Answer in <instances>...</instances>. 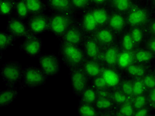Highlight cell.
Instances as JSON below:
<instances>
[{
  "label": "cell",
  "mask_w": 155,
  "mask_h": 116,
  "mask_svg": "<svg viewBox=\"0 0 155 116\" xmlns=\"http://www.w3.org/2000/svg\"><path fill=\"white\" fill-rule=\"evenodd\" d=\"M132 79L133 96L148 92L143 78H132Z\"/></svg>",
  "instance_id": "cell-37"
},
{
  "label": "cell",
  "mask_w": 155,
  "mask_h": 116,
  "mask_svg": "<svg viewBox=\"0 0 155 116\" xmlns=\"http://www.w3.org/2000/svg\"><path fill=\"white\" fill-rule=\"evenodd\" d=\"M133 40L137 47L144 46L148 37V34L144 26H135L129 27Z\"/></svg>",
  "instance_id": "cell-24"
},
{
  "label": "cell",
  "mask_w": 155,
  "mask_h": 116,
  "mask_svg": "<svg viewBox=\"0 0 155 116\" xmlns=\"http://www.w3.org/2000/svg\"><path fill=\"white\" fill-rule=\"evenodd\" d=\"M58 55L63 65L70 68L82 66L86 59V55L81 46L60 42Z\"/></svg>",
  "instance_id": "cell-1"
},
{
  "label": "cell",
  "mask_w": 155,
  "mask_h": 116,
  "mask_svg": "<svg viewBox=\"0 0 155 116\" xmlns=\"http://www.w3.org/2000/svg\"><path fill=\"white\" fill-rule=\"evenodd\" d=\"M31 15L47 12L46 0H24Z\"/></svg>",
  "instance_id": "cell-30"
},
{
  "label": "cell",
  "mask_w": 155,
  "mask_h": 116,
  "mask_svg": "<svg viewBox=\"0 0 155 116\" xmlns=\"http://www.w3.org/2000/svg\"><path fill=\"white\" fill-rule=\"evenodd\" d=\"M91 11L99 27L107 25L111 11L110 7L105 5H93L91 8Z\"/></svg>",
  "instance_id": "cell-21"
},
{
  "label": "cell",
  "mask_w": 155,
  "mask_h": 116,
  "mask_svg": "<svg viewBox=\"0 0 155 116\" xmlns=\"http://www.w3.org/2000/svg\"><path fill=\"white\" fill-rule=\"evenodd\" d=\"M148 105L153 109L154 112V108L155 107V87L154 88L148 91Z\"/></svg>",
  "instance_id": "cell-45"
},
{
  "label": "cell",
  "mask_w": 155,
  "mask_h": 116,
  "mask_svg": "<svg viewBox=\"0 0 155 116\" xmlns=\"http://www.w3.org/2000/svg\"><path fill=\"white\" fill-rule=\"evenodd\" d=\"M90 85L92 86L94 88H95L96 90L107 87L106 82H105V80L104 79L103 77H102L101 75L95 77L94 78L90 79Z\"/></svg>",
  "instance_id": "cell-42"
},
{
  "label": "cell",
  "mask_w": 155,
  "mask_h": 116,
  "mask_svg": "<svg viewBox=\"0 0 155 116\" xmlns=\"http://www.w3.org/2000/svg\"><path fill=\"white\" fill-rule=\"evenodd\" d=\"M79 102L95 104L98 96L97 90L91 86H89L78 97Z\"/></svg>",
  "instance_id": "cell-32"
},
{
  "label": "cell",
  "mask_w": 155,
  "mask_h": 116,
  "mask_svg": "<svg viewBox=\"0 0 155 116\" xmlns=\"http://www.w3.org/2000/svg\"><path fill=\"white\" fill-rule=\"evenodd\" d=\"M77 22V15L70 13H52L49 32L59 40L69 28Z\"/></svg>",
  "instance_id": "cell-4"
},
{
  "label": "cell",
  "mask_w": 155,
  "mask_h": 116,
  "mask_svg": "<svg viewBox=\"0 0 155 116\" xmlns=\"http://www.w3.org/2000/svg\"><path fill=\"white\" fill-rule=\"evenodd\" d=\"M30 31L34 35H40L49 31L50 15L43 13L31 15L26 22Z\"/></svg>",
  "instance_id": "cell-10"
},
{
  "label": "cell",
  "mask_w": 155,
  "mask_h": 116,
  "mask_svg": "<svg viewBox=\"0 0 155 116\" xmlns=\"http://www.w3.org/2000/svg\"><path fill=\"white\" fill-rule=\"evenodd\" d=\"M68 75L72 92L75 96L78 98L90 86V79L82 66L68 68Z\"/></svg>",
  "instance_id": "cell-6"
},
{
  "label": "cell",
  "mask_w": 155,
  "mask_h": 116,
  "mask_svg": "<svg viewBox=\"0 0 155 116\" xmlns=\"http://www.w3.org/2000/svg\"><path fill=\"white\" fill-rule=\"evenodd\" d=\"M135 62L144 64H154L155 55L144 46L137 47L133 51Z\"/></svg>",
  "instance_id": "cell-23"
},
{
  "label": "cell",
  "mask_w": 155,
  "mask_h": 116,
  "mask_svg": "<svg viewBox=\"0 0 155 116\" xmlns=\"http://www.w3.org/2000/svg\"><path fill=\"white\" fill-rule=\"evenodd\" d=\"M86 58L97 60L100 61L102 47L93 35H86L81 45Z\"/></svg>",
  "instance_id": "cell-12"
},
{
  "label": "cell",
  "mask_w": 155,
  "mask_h": 116,
  "mask_svg": "<svg viewBox=\"0 0 155 116\" xmlns=\"http://www.w3.org/2000/svg\"><path fill=\"white\" fill-rule=\"evenodd\" d=\"M116 116H135V109L131 102L117 105L115 109Z\"/></svg>",
  "instance_id": "cell-36"
},
{
  "label": "cell",
  "mask_w": 155,
  "mask_h": 116,
  "mask_svg": "<svg viewBox=\"0 0 155 116\" xmlns=\"http://www.w3.org/2000/svg\"><path fill=\"white\" fill-rule=\"evenodd\" d=\"M119 88L127 96H133V79L131 77L124 75L119 84Z\"/></svg>",
  "instance_id": "cell-39"
},
{
  "label": "cell",
  "mask_w": 155,
  "mask_h": 116,
  "mask_svg": "<svg viewBox=\"0 0 155 116\" xmlns=\"http://www.w3.org/2000/svg\"><path fill=\"white\" fill-rule=\"evenodd\" d=\"M144 27L147 30L148 36L155 37V16Z\"/></svg>",
  "instance_id": "cell-44"
},
{
  "label": "cell",
  "mask_w": 155,
  "mask_h": 116,
  "mask_svg": "<svg viewBox=\"0 0 155 116\" xmlns=\"http://www.w3.org/2000/svg\"><path fill=\"white\" fill-rule=\"evenodd\" d=\"M97 96L100 98H111V89L106 87L104 88L97 90Z\"/></svg>",
  "instance_id": "cell-46"
},
{
  "label": "cell",
  "mask_w": 155,
  "mask_h": 116,
  "mask_svg": "<svg viewBox=\"0 0 155 116\" xmlns=\"http://www.w3.org/2000/svg\"><path fill=\"white\" fill-rule=\"evenodd\" d=\"M148 3H149V4L151 6V8H152L155 11V0H149Z\"/></svg>",
  "instance_id": "cell-49"
},
{
  "label": "cell",
  "mask_w": 155,
  "mask_h": 116,
  "mask_svg": "<svg viewBox=\"0 0 155 116\" xmlns=\"http://www.w3.org/2000/svg\"><path fill=\"white\" fill-rule=\"evenodd\" d=\"M120 51L121 48L118 43L103 48L100 61L105 66H115L116 67Z\"/></svg>",
  "instance_id": "cell-17"
},
{
  "label": "cell",
  "mask_w": 155,
  "mask_h": 116,
  "mask_svg": "<svg viewBox=\"0 0 155 116\" xmlns=\"http://www.w3.org/2000/svg\"><path fill=\"white\" fill-rule=\"evenodd\" d=\"M38 66L43 70L48 78L57 76L61 70V61L54 54H41L37 58Z\"/></svg>",
  "instance_id": "cell-8"
},
{
  "label": "cell",
  "mask_w": 155,
  "mask_h": 116,
  "mask_svg": "<svg viewBox=\"0 0 155 116\" xmlns=\"http://www.w3.org/2000/svg\"><path fill=\"white\" fill-rule=\"evenodd\" d=\"M93 5H105L109 6L110 0H91Z\"/></svg>",
  "instance_id": "cell-48"
},
{
  "label": "cell",
  "mask_w": 155,
  "mask_h": 116,
  "mask_svg": "<svg viewBox=\"0 0 155 116\" xmlns=\"http://www.w3.org/2000/svg\"><path fill=\"white\" fill-rule=\"evenodd\" d=\"M94 105L99 111V115L102 112L114 110L117 108V105L111 98H98Z\"/></svg>",
  "instance_id": "cell-34"
},
{
  "label": "cell",
  "mask_w": 155,
  "mask_h": 116,
  "mask_svg": "<svg viewBox=\"0 0 155 116\" xmlns=\"http://www.w3.org/2000/svg\"><path fill=\"white\" fill-rule=\"evenodd\" d=\"M16 38L5 30H0V52H5L15 47Z\"/></svg>",
  "instance_id": "cell-28"
},
{
  "label": "cell",
  "mask_w": 155,
  "mask_h": 116,
  "mask_svg": "<svg viewBox=\"0 0 155 116\" xmlns=\"http://www.w3.org/2000/svg\"><path fill=\"white\" fill-rule=\"evenodd\" d=\"M154 64H144L134 62L125 70L124 74L131 78H143L150 70L154 68Z\"/></svg>",
  "instance_id": "cell-19"
},
{
  "label": "cell",
  "mask_w": 155,
  "mask_h": 116,
  "mask_svg": "<svg viewBox=\"0 0 155 116\" xmlns=\"http://www.w3.org/2000/svg\"><path fill=\"white\" fill-rule=\"evenodd\" d=\"M77 22L86 35H92L99 28L91 8L78 14Z\"/></svg>",
  "instance_id": "cell-11"
},
{
  "label": "cell",
  "mask_w": 155,
  "mask_h": 116,
  "mask_svg": "<svg viewBox=\"0 0 155 116\" xmlns=\"http://www.w3.org/2000/svg\"><path fill=\"white\" fill-rule=\"evenodd\" d=\"M154 114L153 109L149 105L143 106L135 110V116H150Z\"/></svg>",
  "instance_id": "cell-43"
},
{
  "label": "cell",
  "mask_w": 155,
  "mask_h": 116,
  "mask_svg": "<svg viewBox=\"0 0 155 116\" xmlns=\"http://www.w3.org/2000/svg\"><path fill=\"white\" fill-rule=\"evenodd\" d=\"M128 27L145 26L155 16V11L149 3H136L126 14Z\"/></svg>",
  "instance_id": "cell-3"
},
{
  "label": "cell",
  "mask_w": 155,
  "mask_h": 116,
  "mask_svg": "<svg viewBox=\"0 0 155 116\" xmlns=\"http://www.w3.org/2000/svg\"><path fill=\"white\" fill-rule=\"evenodd\" d=\"M144 46L149 48L155 55V37L148 36Z\"/></svg>",
  "instance_id": "cell-47"
},
{
  "label": "cell",
  "mask_w": 155,
  "mask_h": 116,
  "mask_svg": "<svg viewBox=\"0 0 155 116\" xmlns=\"http://www.w3.org/2000/svg\"><path fill=\"white\" fill-rule=\"evenodd\" d=\"M135 1L140 3H148L149 0H135Z\"/></svg>",
  "instance_id": "cell-50"
},
{
  "label": "cell",
  "mask_w": 155,
  "mask_h": 116,
  "mask_svg": "<svg viewBox=\"0 0 155 116\" xmlns=\"http://www.w3.org/2000/svg\"><path fill=\"white\" fill-rule=\"evenodd\" d=\"M92 35L103 48L117 43L118 35L107 26L99 27Z\"/></svg>",
  "instance_id": "cell-16"
},
{
  "label": "cell",
  "mask_w": 155,
  "mask_h": 116,
  "mask_svg": "<svg viewBox=\"0 0 155 116\" xmlns=\"http://www.w3.org/2000/svg\"><path fill=\"white\" fill-rule=\"evenodd\" d=\"M76 112L80 116H99V111L94 104L79 102Z\"/></svg>",
  "instance_id": "cell-31"
},
{
  "label": "cell",
  "mask_w": 155,
  "mask_h": 116,
  "mask_svg": "<svg viewBox=\"0 0 155 116\" xmlns=\"http://www.w3.org/2000/svg\"><path fill=\"white\" fill-rule=\"evenodd\" d=\"M134 62L135 59H134L133 51L121 50L118 56L116 67L124 73L125 70Z\"/></svg>",
  "instance_id": "cell-25"
},
{
  "label": "cell",
  "mask_w": 155,
  "mask_h": 116,
  "mask_svg": "<svg viewBox=\"0 0 155 116\" xmlns=\"http://www.w3.org/2000/svg\"><path fill=\"white\" fill-rule=\"evenodd\" d=\"M24 67L16 59H9L0 67V76L6 87H15L23 81Z\"/></svg>",
  "instance_id": "cell-2"
},
{
  "label": "cell",
  "mask_w": 155,
  "mask_h": 116,
  "mask_svg": "<svg viewBox=\"0 0 155 116\" xmlns=\"http://www.w3.org/2000/svg\"><path fill=\"white\" fill-rule=\"evenodd\" d=\"M154 114H155V107H154Z\"/></svg>",
  "instance_id": "cell-51"
},
{
  "label": "cell",
  "mask_w": 155,
  "mask_h": 116,
  "mask_svg": "<svg viewBox=\"0 0 155 116\" xmlns=\"http://www.w3.org/2000/svg\"><path fill=\"white\" fill-rule=\"evenodd\" d=\"M5 29L16 38V40L20 38H25L31 37L34 35L31 32L26 22L24 21L13 16L7 18L5 23Z\"/></svg>",
  "instance_id": "cell-7"
},
{
  "label": "cell",
  "mask_w": 155,
  "mask_h": 116,
  "mask_svg": "<svg viewBox=\"0 0 155 116\" xmlns=\"http://www.w3.org/2000/svg\"><path fill=\"white\" fill-rule=\"evenodd\" d=\"M132 104L135 110L148 105L147 93L134 96Z\"/></svg>",
  "instance_id": "cell-41"
},
{
  "label": "cell",
  "mask_w": 155,
  "mask_h": 116,
  "mask_svg": "<svg viewBox=\"0 0 155 116\" xmlns=\"http://www.w3.org/2000/svg\"><path fill=\"white\" fill-rule=\"evenodd\" d=\"M117 43L120 47L121 50L134 51L136 48L131 33L129 32V28L118 35Z\"/></svg>",
  "instance_id": "cell-27"
},
{
  "label": "cell",
  "mask_w": 155,
  "mask_h": 116,
  "mask_svg": "<svg viewBox=\"0 0 155 116\" xmlns=\"http://www.w3.org/2000/svg\"><path fill=\"white\" fill-rule=\"evenodd\" d=\"M119 35L129 28L126 14L111 10L107 25Z\"/></svg>",
  "instance_id": "cell-14"
},
{
  "label": "cell",
  "mask_w": 155,
  "mask_h": 116,
  "mask_svg": "<svg viewBox=\"0 0 155 116\" xmlns=\"http://www.w3.org/2000/svg\"><path fill=\"white\" fill-rule=\"evenodd\" d=\"M48 77L39 66L29 65L24 67L21 86L24 89H35L45 86Z\"/></svg>",
  "instance_id": "cell-5"
},
{
  "label": "cell",
  "mask_w": 155,
  "mask_h": 116,
  "mask_svg": "<svg viewBox=\"0 0 155 116\" xmlns=\"http://www.w3.org/2000/svg\"><path fill=\"white\" fill-rule=\"evenodd\" d=\"M104 65L97 60L86 58L82 65V68L90 79L101 75Z\"/></svg>",
  "instance_id": "cell-22"
},
{
  "label": "cell",
  "mask_w": 155,
  "mask_h": 116,
  "mask_svg": "<svg viewBox=\"0 0 155 116\" xmlns=\"http://www.w3.org/2000/svg\"><path fill=\"white\" fill-rule=\"evenodd\" d=\"M136 3L135 0H110L109 7L114 11L127 14Z\"/></svg>",
  "instance_id": "cell-26"
},
{
  "label": "cell",
  "mask_w": 155,
  "mask_h": 116,
  "mask_svg": "<svg viewBox=\"0 0 155 116\" xmlns=\"http://www.w3.org/2000/svg\"><path fill=\"white\" fill-rule=\"evenodd\" d=\"M125 74L115 66H104L101 76L107 87L111 89L117 88Z\"/></svg>",
  "instance_id": "cell-13"
},
{
  "label": "cell",
  "mask_w": 155,
  "mask_h": 116,
  "mask_svg": "<svg viewBox=\"0 0 155 116\" xmlns=\"http://www.w3.org/2000/svg\"><path fill=\"white\" fill-rule=\"evenodd\" d=\"M71 3L77 14L90 9L92 6L91 0H71Z\"/></svg>",
  "instance_id": "cell-38"
},
{
  "label": "cell",
  "mask_w": 155,
  "mask_h": 116,
  "mask_svg": "<svg viewBox=\"0 0 155 116\" xmlns=\"http://www.w3.org/2000/svg\"><path fill=\"white\" fill-rule=\"evenodd\" d=\"M15 16L17 18L27 22L31 16L25 2L24 0H17Z\"/></svg>",
  "instance_id": "cell-35"
},
{
  "label": "cell",
  "mask_w": 155,
  "mask_h": 116,
  "mask_svg": "<svg viewBox=\"0 0 155 116\" xmlns=\"http://www.w3.org/2000/svg\"><path fill=\"white\" fill-rule=\"evenodd\" d=\"M143 80L147 91L154 88L155 87V66L143 77Z\"/></svg>",
  "instance_id": "cell-40"
},
{
  "label": "cell",
  "mask_w": 155,
  "mask_h": 116,
  "mask_svg": "<svg viewBox=\"0 0 155 116\" xmlns=\"http://www.w3.org/2000/svg\"><path fill=\"white\" fill-rule=\"evenodd\" d=\"M43 47V38L37 35L25 38L17 47L21 53L30 58H37L39 57L42 54Z\"/></svg>",
  "instance_id": "cell-9"
},
{
  "label": "cell",
  "mask_w": 155,
  "mask_h": 116,
  "mask_svg": "<svg viewBox=\"0 0 155 116\" xmlns=\"http://www.w3.org/2000/svg\"><path fill=\"white\" fill-rule=\"evenodd\" d=\"M133 96H127L123 93L122 91L117 88L111 89V99L114 101L116 105H121L126 102H131L133 100Z\"/></svg>",
  "instance_id": "cell-33"
},
{
  "label": "cell",
  "mask_w": 155,
  "mask_h": 116,
  "mask_svg": "<svg viewBox=\"0 0 155 116\" xmlns=\"http://www.w3.org/2000/svg\"><path fill=\"white\" fill-rule=\"evenodd\" d=\"M47 10L52 13H70L76 15L71 0H46Z\"/></svg>",
  "instance_id": "cell-18"
},
{
  "label": "cell",
  "mask_w": 155,
  "mask_h": 116,
  "mask_svg": "<svg viewBox=\"0 0 155 116\" xmlns=\"http://www.w3.org/2000/svg\"><path fill=\"white\" fill-rule=\"evenodd\" d=\"M23 88L19 87H6L5 89L0 92V108H3L9 106L17 99L21 91Z\"/></svg>",
  "instance_id": "cell-20"
},
{
  "label": "cell",
  "mask_w": 155,
  "mask_h": 116,
  "mask_svg": "<svg viewBox=\"0 0 155 116\" xmlns=\"http://www.w3.org/2000/svg\"><path fill=\"white\" fill-rule=\"evenodd\" d=\"M85 36V33L83 32L77 22L67 30L63 36L60 38L59 41L81 46Z\"/></svg>",
  "instance_id": "cell-15"
},
{
  "label": "cell",
  "mask_w": 155,
  "mask_h": 116,
  "mask_svg": "<svg viewBox=\"0 0 155 116\" xmlns=\"http://www.w3.org/2000/svg\"><path fill=\"white\" fill-rule=\"evenodd\" d=\"M17 0H0V15L9 18L15 16Z\"/></svg>",
  "instance_id": "cell-29"
}]
</instances>
